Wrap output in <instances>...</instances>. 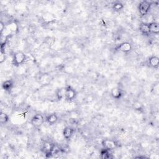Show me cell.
<instances>
[{
  "label": "cell",
  "instance_id": "4fadbf2b",
  "mask_svg": "<svg viewBox=\"0 0 159 159\" xmlns=\"http://www.w3.org/2000/svg\"><path fill=\"white\" fill-rule=\"evenodd\" d=\"M149 64L152 67L157 68L159 64V58L157 56H152L149 59Z\"/></svg>",
  "mask_w": 159,
  "mask_h": 159
},
{
  "label": "cell",
  "instance_id": "6da1fadb",
  "mask_svg": "<svg viewBox=\"0 0 159 159\" xmlns=\"http://www.w3.org/2000/svg\"><path fill=\"white\" fill-rule=\"evenodd\" d=\"M151 3L147 1H142L139 3V12L140 15L145 16L149 13L151 7Z\"/></svg>",
  "mask_w": 159,
  "mask_h": 159
},
{
  "label": "cell",
  "instance_id": "2e32d148",
  "mask_svg": "<svg viewBox=\"0 0 159 159\" xmlns=\"http://www.w3.org/2000/svg\"><path fill=\"white\" fill-rule=\"evenodd\" d=\"M57 98L58 100H62L65 98V88H62L57 91Z\"/></svg>",
  "mask_w": 159,
  "mask_h": 159
},
{
  "label": "cell",
  "instance_id": "7c38bea8",
  "mask_svg": "<svg viewBox=\"0 0 159 159\" xmlns=\"http://www.w3.org/2000/svg\"><path fill=\"white\" fill-rule=\"evenodd\" d=\"M111 95L114 99H120L123 95L122 91L119 88H114L111 90Z\"/></svg>",
  "mask_w": 159,
  "mask_h": 159
},
{
  "label": "cell",
  "instance_id": "30bf717a",
  "mask_svg": "<svg viewBox=\"0 0 159 159\" xmlns=\"http://www.w3.org/2000/svg\"><path fill=\"white\" fill-rule=\"evenodd\" d=\"M140 31L143 34L148 36L150 34L149 23H142L140 25Z\"/></svg>",
  "mask_w": 159,
  "mask_h": 159
},
{
  "label": "cell",
  "instance_id": "9a60e30c",
  "mask_svg": "<svg viewBox=\"0 0 159 159\" xmlns=\"http://www.w3.org/2000/svg\"><path fill=\"white\" fill-rule=\"evenodd\" d=\"M46 121L50 125H53L57 123L58 121V117L55 114H51L46 118Z\"/></svg>",
  "mask_w": 159,
  "mask_h": 159
},
{
  "label": "cell",
  "instance_id": "3957f363",
  "mask_svg": "<svg viewBox=\"0 0 159 159\" xmlns=\"http://www.w3.org/2000/svg\"><path fill=\"white\" fill-rule=\"evenodd\" d=\"M25 58H26L25 55L23 52H17L14 54L13 56V64L16 66L22 64L25 61Z\"/></svg>",
  "mask_w": 159,
  "mask_h": 159
},
{
  "label": "cell",
  "instance_id": "5b68a950",
  "mask_svg": "<svg viewBox=\"0 0 159 159\" xmlns=\"http://www.w3.org/2000/svg\"><path fill=\"white\" fill-rule=\"evenodd\" d=\"M76 97V92L71 87L65 88V99L68 101H72Z\"/></svg>",
  "mask_w": 159,
  "mask_h": 159
},
{
  "label": "cell",
  "instance_id": "e0dca14e",
  "mask_svg": "<svg viewBox=\"0 0 159 159\" xmlns=\"http://www.w3.org/2000/svg\"><path fill=\"white\" fill-rule=\"evenodd\" d=\"M110 150L106 149L103 148V149L101 151V158L103 159H107V158H111V153Z\"/></svg>",
  "mask_w": 159,
  "mask_h": 159
},
{
  "label": "cell",
  "instance_id": "277c9868",
  "mask_svg": "<svg viewBox=\"0 0 159 159\" xmlns=\"http://www.w3.org/2000/svg\"><path fill=\"white\" fill-rule=\"evenodd\" d=\"M102 146L104 149L111 150L116 148L117 147V144L114 141V140L110 139H105L103 140Z\"/></svg>",
  "mask_w": 159,
  "mask_h": 159
},
{
  "label": "cell",
  "instance_id": "5bb4252c",
  "mask_svg": "<svg viewBox=\"0 0 159 159\" xmlns=\"http://www.w3.org/2000/svg\"><path fill=\"white\" fill-rule=\"evenodd\" d=\"M150 31V33H154L155 34H158L159 32V25L157 23L152 22V23H149Z\"/></svg>",
  "mask_w": 159,
  "mask_h": 159
},
{
  "label": "cell",
  "instance_id": "8fae6325",
  "mask_svg": "<svg viewBox=\"0 0 159 159\" xmlns=\"http://www.w3.org/2000/svg\"><path fill=\"white\" fill-rule=\"evenodd\" d=\"M13 87V82L11 80H8L5 81L2 84V88L5 91H9Z\"/></svg>",
  "mask_w": 159,
  "mask_h": 159
},
{
  "label": "cell",
  "instance_id": "7a4b0ae2",
  "mask_svg": "<svg viewBox=\"0 0 159 159\" xmlns=\"http://www.w3.org/2000/svg\"><path fill=\"white\" fill-rule=\"evenodd\" d=\"M44 122V117L40 113H37L32 117L31 124L35 127H41Z\"/></svg>",
  "mask_w": 159,
  "mask_h": 159
},
{
  "label": "cell",
  "instance_id": "d6986e66",
  "mask_svg": "<svg viewBox=\"0 0 159 159\" xmlns=\"http://www.w3.org/2000/svg\"><path fill=\"white\" fill-rule=\"evenodd\" d=\"M113 8L114 10L116 11H119L123 9L124 5L120 2H116L113 5Z\"/></svg>",
  "mask_w": 159,
  "mask_h": 159
},
{
  "label": "cell",
  "instance_id": "ffe728a7",
  "mask_svg": "<svg viewBox=\"0 0 159 159\" xmlns=\"http://www.w3.org/2000/svg\"><path fill=\"white\" fill-rule=\"evenodd\" d=\"M6 60L5 52H1V55H0V63L3 64Z\"/></svg>",
  "mask_w": 159,
  "mask_h": 159
},
{
  "label": "cell",
  "instance_id": "7402d4cb",
  "mask_svg": "<svg viewBox=\"0 0 159 159\" xmlns=\"http://www.w3.org/2000/svg\"><path fill=\"white\" fill-rule=\"evenodd\" d=\"M5 28H6L5 24L3 23V21L0 22V33H1L3 31H4Z\"/></svg>",
  "mask_w": 159,
  "mask_h": 159
},
{
  "label": "cell",
  "instance_id": "44dd1931",
  "mask_svg": "<svg viewBox=\"0 0 159 159\" xmlns=\"http://www.w3.org/2000/svg\"><path fill=\"white\" fill-rule=\"evenodd\" d=\"M134 107L136 110H139L140 109H141V108H142V105L140 104V103L137 102V103H135L134 104Z\"/></svg>",
  "mask_w": 159,
  "mask_h": 159
},
{
  "label": "cell",
  "instance_id": "9c48e42d",
  "mask_svg": "<svg viewBox=\"0 0 159 159\" xmlns=\"http://www.w3.org/2000/svg\"><path fill=\"white\" fill-rule=\"evenodd\" d=\"M6 28L10 32L11 34H16L18 30V26L16 22H11L8 25H7Z\"/></svg>",
  "mask_w": 159,
  "mask_h": 159
},
{
  "label": "cell",
  "instance_id": "52a82bcc",
  "mask_svg": "<svg viewBox=\"0 0 159 159\" xmlns=\"http://www.w3.org/2000/svg\"><path fill=\"white\" fill-rule=\"evenodd\" d=\"M117 49L124 53L129 52L132 50V46L129 42H123L118 46Z\"/></svg>",
  "mask_w": 159,
  "mask_h": 159
},
{
  "label": "cell",
  "instance_id": "ac0fdd59",
  "mask_svg": "<svg viewBox=\"0 0 159 159\" xmlns=\"http://www.w3.org/2000/svg\"><path fill=\"white\" fill-rule=\"evenodd\" d=\"M9 121V116L7 114L3 112H1L0 113V122L1 124L6 123Z\"/></svg>",
  "mask_w": 159,
  "mask_h": 159
},
{
  "label": "cell",
  "instance_id": "8992f818",
  "mask_svg": "<svg viewBox=\"0 0 159 159\" xmlns=\"http://www.w3.org/2000/svg\"><path fill=\"white\" fill-rule=\"evenodd\" d=\"M54 144L50 142L46 141L43 144L42 150L46 154H52L53 155L52 152L54 149Z\"/></svg>",
  "mask_w": 159,
  "mask_h": 159
},
{
  "label": "cell",
  "instance_id": "ba28073f",
  "mask_svg": "<svg viewBox=\"0 0 159 159\" xmlns=\"http://www.w3.org/2000/svg\"><path fill=\"white\" fill-rule=\"evenodd\" d=\"M74 129L71 127H66L63 131V136L66 140H68L72 138L73 134Z\"/></svg>",
  "mask_w": 159,
  "mask_h": 159
}]
</instances>
